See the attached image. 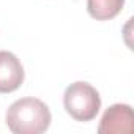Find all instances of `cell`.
Returning <instances> with one entry per match:
<instances>
[{
  "instance_id": "5b68a950",
  "label": "cell",
  "mask_w": 134,
  "mask_h": 134,
  "mask_svg": "<svg viewBox=\"0 0 134 134\" xmlns=\"http://www.w3.org/2000/svg\"><path fill=\"white\" fill-rule=\"evenodd\" d=\"M125 0H87V11L96 21H110L120 14Z\"/></svg>"
},
{
  "instance_id": "6da1fadb",
  "label": "cell",
  "mask_w": 134,
  "mask_h": 134,
  "mask_svg": "<svg viewBox=\"0 0 134 134\" xmlns=\"http://www.w3.org/2000/svg\"><path fill=\"white\" fill-rule=\"evenodd\" d=\"M49 107L38 98L27 96L14 101L5 115L8 129L14 134H41L51 126Z\"/></svg>"
},
{
  "instance_id": "3957f363",
  "label": "cell",
  "mask_w": 134,
  "mask_h": 134,
  "mask_svg": "<svg viewBox=\"0 0 134 134\" xmlns=\"http://www.w3.org/2000/svg\"><path fill=\"white\" fill-rule=\"evenodd\" d=\"M134 129L132 109L129 104H112L101 117L99 134H131Z\"/></svg>"
},
{
  "instance_id": "277c9868",
  "label": "cell",
  "mask_w": 134,
  "mask_h": 134,
  "mask_svg": "<svg viewBox=\"0 0 134 134\" xmlns=\"http://www.w3.org/2000/svg\"><path fill=\"white\" fill-rule=\"evenodd\" d=\"M24 66L10 51H0V93H11L24 82Z\"/></svg>"
},
{
  "instance_id": "7a4b0ae2",
  "label": "cell",
  "mask_w": 134,
  "mask_h": 134,
  "mask_svg": "<svg viewBox=\"0 0 134 134\" xmlns=\"http://www.w3.org/2000/svg\"><path fill=\"white\" fill-rule=\"evenodd\" d=\"M65 110L77 121H92L101 109V96L88 82L77 81L66 87L63 95Z\"/></svg>"
}]
</instances>
